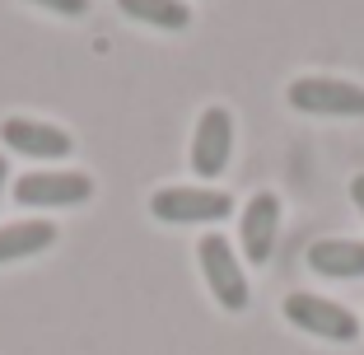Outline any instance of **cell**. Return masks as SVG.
<instances>
[{"instance_id": "1", "label": "cell", "mask_w": 364, "mask_h": 355, "mask_svg": "<svg viewBox=\"0 0 364 355\" xmlns=\"http://www.w3.org/2000/svg\"><path fill=\"white\" fill-rule=\"evenodd\" d=\"M289 108L309 117H364V85L336 75H304L289 85Z\"/></svg>"}, {"instance_id": "2", "label": "cell", "mask_w": 364, "mask_h": 355, "mask_svg": "<svg viewBox=\"0 0 364 355\" xmlns=\"http://www.w3.org/2000/svg\"><path fill=\"white\" fill-rule=\"evenodd\" d=\"M150 211L164 225H215L234 216V196L215 187H164L150 196Z\"/></svg>"}, {"instance_id": "3", "label": "cell", "mask_w": 364, "mask_h": 355, "mask_svg": "<svg viewBox=\"0 0 364 355\" xmlns=\"http://www.w3.org/2000/svg\"><path fill=\"white\" fill-rule=\"evenodd\" d=\"M196 258H201V271H205V285H210L215 304L229 309V313L247 309V276L238 267V253L229 248V238L205 234L201 248H196Z\"/></svg>"}, {"instance_id": "4", "label": "cell", "mask_w": 364, "mask_h": 355, "mask_svg": "<svg viewBox=\"0 0 364 355\" xmlns=\"http://www.w3.org/2000/svg\"><path fill=\"white\" fill-rule=\"evenodd\" d=\"M285 318L299 327V332H313V337H322V341H355V337H360V318H355L350 309L322 300V295H309V290H294L285 300Z\"/></svg>"}, {"instance_id": "5", "label": "cell", "mask_w": 364, "mask_h": 355, "mask_svg": "<svg viewBox=\"0 0 364 355\" xmlns=\"http://www.w3.org/2000/svg\"><path fill=\"white\" fill-rule=\"evenodd\" d=\"M94 196L89 173H23L14 183V201L28 211H61V206H85Z\"/></svg>"}, {"instance_id": "6", "label": "cell", "mask_w": 364, "mask_h": 355, "mask_svg": "<svg viewBox=\"0 0 364 355\" xmlns=\"http://www.w3.org/2000/svg\"><path fill=\"white\" fill-rule=\"evenodd\" d=\"M229 150H234V117L229 108H205L192 136V169L196 178H220L229 169Z\"/></svg>"}, {"instance_id": "7", "label": "cell", "mask_w": 364, "mask_h": 355, "mask_svg": "<svg viewBox=\"0 0 364 355\" xmlns=\"http://www.w3.org/2000/svg\"><path fill=\"white\" fill-rule=\"evenodd\" d=\"M0 140L10 154H28V159H61L75 150L70 131L52 127V122H33V117H10L0 122Z\"/></svg>"}, {"instance_id": "8", "label": "cell", "mask_w": 364, "mask_h": 355, "mask_svg": "<svg viewBox=\"0 0 364 355\" xmlns=\"http://www.w3.org/2000/svg\"><path fill=\"white\" fill-rule=\"evenodd\" d=\"M238 234H243V258L252 262V267H262V262L276 253L280 196L276 192H257V196H252V201L243 206V225H238Z\"/></svg>"}, {"instance_id": "9", "label": "cell", "mask_w": 364, "mask_h": 355, "mask_svg": "<svg viewBox=\"0 0 364 355\" xmlns=\"http://www.w3.org/2000/svg\"><path fill=\"white\" fill-rule=\"evenodd\" d=\"M309 267L318 276L355 280V276H364V243L360 238H318L309 248Z\"/></svg>"}, {"instance_id": "10", "label": "cell", "mask_w": 364, "mask_h": 355, "mask_svg": "<svg viewBox=\"0 0 364 355\" xmlns=\"http://www.w3.org/2000/svg\"><path fill=\"white\" fill-rule=\"evenodd\" d=\"M56 243V225L52 220H14L0 229V267L5 262H23L33 253H47Z\"/></svg>"}, {"instance_id": "11", "label": "cell", "mask_w": 364, "mask_h": 355, "mask_svg": "<svg viewBox=\"0 0 364 355\" xmlns=\"http://www.w3.org/2000/svg\"><path fill=\"white\" fill-rule=\"evenodd\" d=\"M127 19L154 23V28H187L192 23V10L182 0H117Z\"/></svg>"}, {"instance_id": "12", "label": "cell", "mask_w": 364, "mask_h": 355, "mask_svg": "<svg viewBox=\"0 0 364 355\" xmlns=\"http://www.w3.org/2000/svg\"><path fill=\"white\" fill-rule=\"evenodd\" d=\"M28 5H43V10L65 14V19H80V14L89 10V0H28Z\"/></svg>"}, {"instance_id": "13", "label": "cell", "mask_w": 364, "mask_h": 355, "mask_svg": "<svg viewBox=\"0 0 364 355\" xmlns=\"http://www.w3.org/2000/svg\"><path fill=\"white\" fill-rule=\"evenodd\" d=\"M350 196H355V206H360V216H364V173L350 178Z\"/></svg>"}, {"instance_id": "14", "label": "cell", "mask_w": 364, "mask_h": 355, "mask_svg": "<svg viewBox=\"0 0 364 355\" xmlns=\"http://www.w3.org/2000/svg\"><path fill=\"white\" fill-rule=\"evenodd\" d=\"M5 183H10V159L0 154V196H5Z\"/></svg>"}]
</instances>
